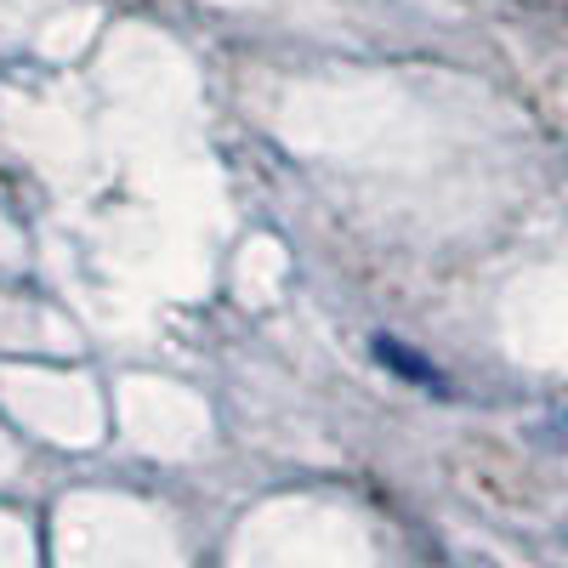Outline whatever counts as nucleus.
I'll return each mask as SVG.
<instances>
[{"label": "nucleus", "mask_w": 568, "mask_h": 568, "mask_svg": "<svg viewBox=\"0 0 568 568\" xmlns=\"http://www.w3.org/2000/svg\"><path fill=\"white\" fill-rule=\"evenodd\" d=\"M375 358H382V364H393V369H404V375H409V382H420L426 393H444V387H438V375H433V369H426L420 358H409V353H404V347H398L393 336H375Z\"/></svg>", "instance_id": "1"}]
</instances>
